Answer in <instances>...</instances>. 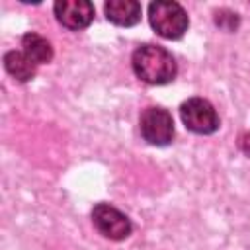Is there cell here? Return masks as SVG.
I'll return each mask as SVG.
<instances>
[{
    "label": "cell",
    "mask_w": 250,
    "mask_h": 250,
    "mask_svg": "<svg viewBox=\"0 0 250 250\" xmlns=\"http://www.w3.org/2000/svg\"><path fill=\"white\" fill-rule=\"evenodd\" d=\"M131 66L135 76L150 86L170 84L178 74V64L172 53L166 51L164 47L150 43L141 45L133 51Z\"/></svg>",
    "instance_id": "cell-1"
},
{
    "label": "cell",
    "mask_w": 250,
    "mask_h": 250,
    "mask_svg": "<svg viewBox=\"0 0 250 250\" xmlns=\"http://www.w3.org/2000/svg\"><path fill=\"white\" fill-rule=\"evenodd\" d=\"M148 21L164 39H180L189 27V18L178 2H152L148 6Z\"/></svg>",
    "instance_id": "cell-2"
},
{
    "label": "cell",
    "mask_w": 250,
    "mask_h": 250,
    "mask_svg": "<svg viewBox=\"0 0 250 250\" xmlns=\"http://www.w3.org/2000/svg\"><path fill=\"white\" fill-rule=\"evenodd\" d=\"M180 117L186 129L195 135H213L221 121L211 102L205 98H189L180 105Z\"/></svg>",
    "instance_id": "cell-3"
},
{
    "label": "cell",
    "mask_w": 250,
    "mask_h": 250,
    "mask_svg": "<svg viewBox=\"0 0 250 250\" xmlns=\"http://www.w3.org/2000/svg\"><path fill=\"white\" fill-rule=\"evenodd\" d=\"M141 137L152 146H166L174 139V119L164 107H146L139 117Z\"/></svg>",
    "instance_id": "cell-4"
},
{
    "label": "cell",
    "mask_w": 250,
    "mask_h": 250,
    "mask_svg": "<svg viewBox=\"0 0 250 250\" xmlns=\"http://www.w3.org/2000/svg\"><path fill=\"white\" fill-rule=\"evenodd\" d=\"M92 223L104 238H109L115 242L125 240L133 230L129 217L109 203H98L92 209Z\"/></svg>",
    "instance_id": "cell-5"
},
{
    "label": "cell",
    "mask_w": 250,
    "mask_h": 250,
    "mask_svg": "<svg viewBox=\"0 0 250 250\" xmlns=\"http://www.w3.org/2000/svg\"><path fill=\"white\" fill-rule=\"evenodd\" d=\"M57 21L72 31L86 29L94 20V4L88 0H59L53 6Z\"/></svg>",
    "instance_id": "cell-6"
},
{
    "label": "cell",
    "mask_w": 250,
    "mask_h": 250,
    "mask_svg": "<svg viewBox=\"0 0 250 250\" xmlns=\"http://www.w3.org/2000/svg\"><path fill=\"white\" fill-rule=\"evenodd\" d=\"M105 18L119 27H133L141 21V4L135 0H109L104 6Z\"/></svg>",
    "instance_id": "cell-7"
},
{
    "label": "cell",
    "mask_w": 250,
    "mask_h": 250,
    "mask_svg": "<svg viewBox=\"0 0 250 250\" xmlns=\"http://www.w3.org/2000/svg\"><path fill=\"white\" fill-rule=\"evenodd\" d=\"M4 68L18 82H29L35 76L37 64L23 51H8L4 55Z\"/></svg>",
    "instance_id": "cell-8"
},
{
    "label": "cell",
    "mask_w": 250,
    "mask_h": 250,
    "mask_svg": "<svg viewBox=\"0 0 250 250\" xmlns=\"http://www.w3.org/2000/svg\"><path fill=\"white\" fill-rule=\"evenodd\" d=\"M21 47H23V53L35 62V64H47L53 61V47L51 43L35 33V31H27L23 37H21Z\"/></svg>",
    "instance_id": "cell-9"
},
{
    "label": "cell",
    "mask_w": 250,
    "mask_h": 250,
    "mask_svg": "<svg viewBox=\"0 0 250 250\" xmlns=\"http://www.w3.org/2000/svg\"><path fill=\"white\" fill-rule=\"evenodd\" d=\"M238 145H240V148L250 156V133H242V135H240Z\"/></svg>",
    "instance_id": "cell-10"
}]
</instances>
